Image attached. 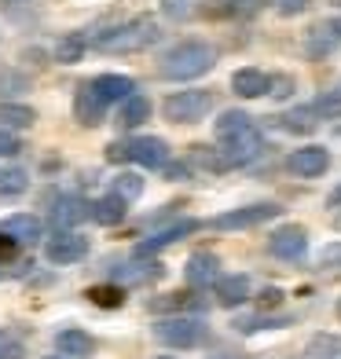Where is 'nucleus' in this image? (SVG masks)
I'll list each match as a JSON object with an SVG mask.
<instances>
[{"mask_svg":"<svg viewBox=\"0 0 341 359\" xmlns=\"http://www.w3.org/2000/svg\"><path fill=\"white\" fill-rule=\"evenodd\" d=\"M232 92L239 100H261V95L272 92V77L257 67H242V70L232 74Z\"/></svg>","mask_w":341,"mask_h":359,"instance_id":"nucleus-15","label":"nucleus"},{"mask_svg":"<svg viewBox=\"0 0 341 359\" xmlns=\"http://www.w3.org/2000/svg\"><path fill=\"white\" fill-rule=\"evenodd\" d=\"M37 121V114H34V107H22V103H0V125L4 128H29Z\"/></svg>","mask_w":341,"mask_h":359,"instance_id":"nucleus-25","label":"nucleus"},{"mask_svg":"<svg viewBox=\"0 0 341 359\" xmlns=\"http://www.w3.org/2000/svg\"><path fill=\"white\" fill-rule=\"evenodd\" d=\"M85 48H88V41L81 34H62L55 41V62L59 67H74V62L85 59Z\"/></svg>","mask_w":341,"mask_h":359,"instance_id":"nucleus-23","label":"nucleus"},{"mask_svg":"<svg viewBox=\"0 0 341 359\" xmlns=\"http://www.w3.org/2000/svg\"><path fill=\"white\" fill-rule=\"evenodd\" d=\"M4 88H26V77H15V74H0V92Z\"/></svg>","mask_w":341,"mask_h":359,"instance_id":"nucleus-41","label":"nucleus"},{"mask_svg":"<svg viewBox=\"0 0 341 359\" xmlns=\"http://www.w3.org/2000/svg\"><path fill=\"white\" fill-rule=\"evenodd\" d=\"M92 217V205L85 198H77V194H59V198L52 202V224L55 231H70V227H77L81 220Z\"/></svg>","mask_w":341,"mask_h":359,"instance_id":"nucleus-12","label":"nucleus"},{"mask_svg":"<svg viewBox=\"0 0 341 359\" xmlns=\"http://www.w3.org/2000/svg\"><path fill=\"white\" fill-rule=\"evenodd\" d=\"M114 194L125 202H136L143 194V176L140 172H118V180H114Z\"/></svg>","mask_w":341,"mask_h":359,"instance_id":"nucleus-31","label":"nucleus"},{"mask_svg":"<svg viewBox=\"0 0 341 359\" xmlns=\"http://www.w3.org/2000/svg\"><path fill=\"white\" fill-rule=\"evenodd\" d=\"M118 125L121 128H136V125H143V121H147L151 118V100H147V95H140V92H133V95H128V100L121 103V114H118Z\"/></svg>","mask_w":341,"mask_h":359,"instance_id":"nucleus-22","label":"nucleus"},{"mask_svg":"<svg viewBox=\"0 0 341 359\" xmlns=\"http://www.w3.org/2000/svg\"><path fill=\"white\" fill-rule=\"evenodd\" d=\"M217 103V95L213 92H206V88H187V92H173L169 100H166V118L173 125H194V121H202L209 110H213Z\"/></svg>","mask_w":341,"mask_h":359,"instance_id":"nucleus-4","label":"nucleus"},{"mask_svg":"<svg viewBox=\"0 0 341 359\" xmlns=\"http://www.w3.org/2000/svg\"><path fill=\"white\" fill-rule=\"evenodd\" d=\"M286 165H290V172L301 176V180H316V176H323L330 169V151H327V147H301V151L290 154Z\"/></svg>","mask_w":341,"mask_h":359,"instance_id":"nucleus-11","label":"nucleus"},{"mask_svg":"<svg viewBox=\"0 0 341 359\" xmlns=\"http://www.w3.org/2000/svg\"><path fill=\"white\" fill-rule=\"evenodd\" d=\"M319 352H327L323 359H341V337H316L308 345V355H319Z\"/></svg>","mask_w":341,"mask_h":359,"instance_id":"nucleus-35","label":"nucleus"},{"mask_svg":"<svg viewBox=\"0 0 341 359\" xmlns=\"http://www.w3.org/2000/svg\"><path fill=\"white\" fill-rule=\"evenodd\" d=\"M74 118L85 125V128L103 125V118H107V100H103V95L95 92L92 85H81L77 95H74Z\"/></svg>","mask_w":341,"mask_h":359,"instance_id":"nucleus-14","label":"nucleus"},{"mask_svg":"<svg viewBox=\"0 0 341 359\" xmlns=\"http://www.w3.org/2000/svg\"><path fill=\"white\" fill-rule=\"evenodd\" d=\"M319 268H341V242H327L319 250Z\"/></svg>","mask_w":341,"mask_h":359,"instance_id":"nucleus-37","label":"nucleus"},{"mask_svg":"<svg viewBox=\"0 0 341 359\" xmlns=\"http://www.w3.org/2000/svg\"><path fill=\"white\" fill-rule=\"evenodd\" d=\"M283 209L275 202H257V205H242V209H227V213L213 217L209 227H217V231H246V227H257L272 217H279Z\"/></svg>","mask_w":341,"mask_h":359,"instance_id":"nucleus-5","label":"nucleus"},{"mask_svg":"<svg viewBox=\"0 0 341 359\" xmlns=\"http://www.w3.org/2000/svg\"><path fill=\"white\" fill-rule=\"evenodd\" d=\"M15 246H19V242H15V238H8V235L0 238V260H8V257L15 253Z\"/></svg>","mask_w":341,"mask_h":359,"instance_id":"nucleus-42","label":"nucleus"},{"mask_svg":"<svg viewBox=\"0 0 341 359\" xmlns=\"http://www.w3.org/2000/svg\"><path fill=\"white\" fill-rule=\"evenodd\" d=\"M55 352L67 355V359H85V355L95 352V337L85 334V330H77V326H67V330L55 334Z\"/></svg>","mask_w":341,"mask_h":359,"instance_id":"nucleus-17","label":"nucleus"},{"mask_svg":"<svg viewBox=\"0 0 341 359\" xmlns=\"http://www.w3.org/2000/svg\"><path fill=\"white\" fill-rule=\"evenodd\" d=\"M158 37H161V29H158V22L151 19V15H136V19H128L121 26L103 29V34L92 41V48H100V52H107V55H133V52L151 48Z\"/></svg>","mask_w":341,"mask_h":359,"instance_id":"nucleus-1","label":"nucleus"},{"mask_svg":"<svg viewBox=\"0 0 341 359\" xmlns=\"http://www.w3.org/2000/svg\"><path fill=\"white\" fill-rule=\"evenodd\" d=\"M151 312H184V308H199V301L191 297V293H161V297H154L151 304Z\"/></svg>","mask_w":341,"mask_h":359,"instance_id":"nucleus-29","label":"nucleus"},{"mask_svg":"<svg viewBox=\"0 0 341 359\" xmlns=\"http://www.w3.org/2000/svg\"><path fill=\"white\" fill-rule=\"evenodd\" d=\"M22 151V140L11 133V128L0 125V158H11V154H19Z\"/></svg>","mask_w":341,"mask_h":359,"instance_id":"nucleus-36","label":"nucleus"},{"mask_svg":"<svg viewBox=\"0 0 341 359\" xmlns=\"http://www.w3.org/2000/svg\"><path fill=\"white\" fill-rule=\"evenodd\" d=\"M128 158L143 169H166L169 165V143L161 136H140L128 143Z\"/></svg>","mask_w":341,"mask_h":359,"instance_id":"nucleus-10","label":"nucleus"},{"mask_svg":"<svg viewBox=\"0 0 341 359\" xmlns=\"http://www.w3.org/2000/svg\"><path fill=\"white\" fill-rule=\"evenodd\" d=\"M250 125H253L250 114H242V110H224L220 121H217V140H227V136H235V133H242V128H250Z\"/></svg>","mask_w":341,"mask_h":359,"instance_id":"nucleus-30","label":"nucleus"},{"mask_svg":"<svg viewBox=\"0 0 341 359\" xmlns=\"http://www.w3.org/2000/svg\"><path fill=\"white\" fill-rule=\"evenodd\" d=\"M316 110H319V118H341V85H334L330 92H323L316 100Z\"/></svg>","mask_w":341,"mask_h":359,"instance_id":"nucleus-33","label":"nucleus"},{"mask_svg":"<svg viewBox=\"0 0 341 359\" xmlns=\"http://www.w3.org/2000/svg\"><path fill=\"white\" fill-rule=\"evenodd\" d=\"M187 165L206 169V172H224V169H232V165H227V158H224V151H217V147H202V143H194L191 151H187Z\"/></svg>","mask_w":341,"mask_h":359,"instance_id":"nucleus-21","label":"nucleus"},{"mask_svg":"<svg viewBox=\"0 0 341 359\" xmlns=\"http://www.w3.org/2000/svg\"><path fill=\"white\" fill-rule=\"evenodd\" d=\"M327 205H330V209H341V184H337V187L327 194Z\"/></svg>","mask_w":341,"mask_h":359,"instance_id":"nucleus-43","label":"nucleus"},{"mask_svg":"<svg viewBox=\"0 0 341 359\" xmlns=\"http://www.w3.org/2000/svg\"><path fill=\"white\" fill-rule=\"evenodd\" d=\"M217 359H227V355H217Z\"/></svg>","mask_w":341,"mask_h":359,"instance_id":"nucleus-46","label":"nucleus"},{"mask_svg":"<svg viewBox=\"0 0 341 359\" xmlns=\"http://www.w3.org/2000/svg\"><path fill=\"white\" fill-rule=\"evenodd\" d=\"M158 359H173V355H158Z\"/></svg>","mask_w":341,"mask_h":359,"instance_id":"nucleus-45","label":"nucleus"},{"mask_svg":"<svg viewBox=\"0 0 341 359\" xmlns=\"http://www.w3.org/2000/svg\"><path fill=\"white\" fill-rule=\"evenodd\" d=\"M290 92H294V81H290V77H272V92H268V95H275V100H286Z\"/></svg>","mask_w":341,"mask_h":359,"instance_id":"nucleus-39","label":"nucleus"},{"mask_svg":"<svg viewBox=\"0 0 341 359\" xmlns=\"http://www.w3.org/2000/svg\"><path fill=\"white\" fill-rule=\"evenodd\" d=\"M0 235L15 238L19 246H34L37 238H44V224L34 213H15V217H8L4 224H0Z\"/></svg>","mask_w":341,"mask_h":359,"instance_id":"nucleus-16","label":"nucleus"},{"mask_svg":"<svg viewBox=\"0 0 341 359\" xmlns=\"http://www.w3.org/2000/svg\"><path fill=\"white\" fill-rule=\"evenodd\" d=\"M194 4H199V0H161V11H166L173 22H187L191 15L199 11Z\"/></svg>","mask_w":341,"mask_h":359,"instance_id":"nucleus-34","label":"nucleus"},{"mask_svg":"<svg viewBox=\"0 0 341 359\" xmlns=\"http://www.w3.org/2000/svg\"><path fill=\"white\" fill-rule=\"evenodd\" d=\"M154 341H161V345L169 348H194L206 341V323L199 316H166L154 323Z\"/></svg>","mask_w":341,"mask_h":359,"instance_id":"nucleus-3","label":"nucleus"},{"mask_svg":"<svg viewBox=\"0 0 341 359\" xmlns=\"http://www.w3.org/2000/svg\"><path fill=\"white\" fill-rule=\"evenodd\" d=\"M217 67V48L206 44V41H184L169 48L166 55H161V67L158 74L166 81H194Z\"/></svg>","mask_w":341,"mask_h":359,"instance_id":"nucleus-2","label":"nucleus"},{"mask_svg":"<svg viewBox=\"0 0 341 359\" xmlns=\"http://www.w3.org/2000/svg\"><path fill=\"white\" fill-rule=\"evenodd\" d=\"M110 279H114V283H125V286H136V283H154V279H161V264H158V260H143V257H136L133 264L114 268Z\"/></svg>","mask_w":341,"mask_h":359,"instance_id":"nucleus-18","label":"nucleus"},{"mask_svg":"<svg viewBox=\"0 0 341 359\" xmlns=\"http://www.w3.org/2000/svg\"><path fill=\"white\" fill-rule=\"evenodd\" d=\"M29 187V172L19 165L0 169V198H19V194Z\"/></svg>","mask_w":341,"mask_h":359,"instance_id":"nucleus-26","label":"nucleus"},{"mask_svg":"<svg viewBox=\"0 0 341 359\" xmlns=\"http://www.w3.org/2000/svg\"><path fill=\"white\" fill-rule=\"evenodd\" d=\"M268 253L272 257H279V260H301L308 253V231L301 224H283V227H275L272 238H268Z\"/></svg>","mask_w":341,"mask_h":359,"instance_id":"nucleus-8","label":"nucleus"},{"mask_svg":"<svg viewBox=\"0 0 341 359\" xmlns=\"http://www.w3.org/2000/svg\"><path fill=\"white\" fill-rule=\"evenodd\" d=\"M92 88L100 92L107 103H125L128 95L136 92V81L125 77V74H100V77H92Z\"/></svg>","mask_w":341,"mask_h":359,"instance_id":"nucleus-19","label":"nucleus"},{"mask_svg":"<svg viewBox=\"0 0 341 359\" xmlns=\"http://www.w3.org/2000/svg\"><path fill=\"white\" fill-rule=\"evenodd\" d=\"M85 253H88V238H85V235H77V231H55L52 238L44 242L48 264H59V268L85 260Z\"/></svg>","mask_w":341,"mask_h":359,"instance_id":"nucleus-7","label":"nucleus"},{"mask_svg":"<svg viewBox=\"0 0 341 359\" xmlns=\"http://www.w3.org/2000/svg\"><path fill=\"white\" fill-rule=\"evenodd\" d=\"M85 297H88L92 304H100V308H121V304H125V293H121L118 283H114V286H92Z\"/></svg>","mask_w":341,"mask_h":359,"instance_id":"nucleus-32","label":"nucleus"},{"mask_svg":"<svg viewBox=\"0 0 341 359\" xmlns=\"http://www.w3.org/2000/svg\"><path fill=\"white\" fill-rule=\"evenodd\" d=\"M265 0H213V11L224 19H250V15L261 11Z\"/></svg>","mask_w":341,"mask_h":359,"instance_id":"nucleus-27","label":"nucleus"},{"mask_svg":"<svg viewBox=\"0 0 341 359\" xmlns=\"http://www.w3.org/2000/svg\"><path fill=\"white\" fill-rule=\"evenodd\" d=\"M220 151L227 158V165H250V161H257L265 154V140L257 133V125H250V128H242V133L220 140Z\"/></svg>","mask_w":341,"mask_h":359,"instance_id":"nucleus-6","label":"nucleus"},{"mask_svg":"<svg viewBox=\"0 0 341 359\" xmlns=\"http://www.w3.org/2000/svg\"><path fill=\"white\" fill-rule=\"evenodd\" d=\"M184 279H187V286H194V290H206V286H213L217 279H220V260H217V253H191L187 257V264H184Z\"/></svg>","mask_w":341,"mask_h":359,"instance_id":"nucleus-13","label":"nucleus"},{"mask_svg":"<svg viewBox=\"0 0 341 359\" xmlns=\"http://www.w3.org/2000/svg\"><path fill=\"white\" fill-rule=\"evenodd\" d=\"M0 359H22V345L19 341H8V345L0 341Z\"/></svg>","mask_w":341,"mask_h":359,"instance_id":"nucleus-40","label":"nucleus"},{"mask_svg":"<svg viewBox=\"0 0 341 359\" xmlns=\"http://www.w3.org/2000/svg\"><path fill=\"white\" fill-rule=\"evenodd\" d=\"M337 312H341V304H337Z\"/></svg>","mask_w":341,"mask_h":359,"instance_id":"nucleus-47","label":"nucleus"},{"mask_svg":"<svg viewBox=\"0 0 341 359\" xmlns=\"http://www.w3.org/2000/svg\"><path fill=\"white\" fill-rule=\"evenodd\" d=\"M246 301H250V279H246V275H220V279H217V304L239 308Z\"/></svg>","mask_w":341,"mask_h":359,"instance_id":"nucleus-20","label":"nucleus"},{"mask_svg":"<svg viewBox=\"0 0 341 359\" xmlns=\"http://www.w3.org/2000/svg\"><path fill=\"white\" fill-rule=\"evenodd\" d=\"M199 220H176V224H169V227H158V231H151L147 238H140L136 242V257H154V253H161L166 246H173V242H180V238H187V235H194L199 231Z\"/></svg>","mask_w":341,"mask_h":359,"instance_id":"nucleus-9","label":"nucleus"},{"mask_svg":"<svg viewBox=\"0 0 341 359\" xmlns=\"http://www.w3.org/2000/svg\"><path fill=\"white\" fill-rule=\"evenodd\" d=\"M319 118V110L316 107H301V110H290L286 118H283V128L286 133H316V121Z\"/></svg>","mask_w":341,"mask_h":359,"instance_id":"nucleus-28","label":"nucleus"},{"mask_svg":"<svg viewBox=\"0 0 341 359\" xmlns=\"http://www.w3.org/2000/svg\"><path fill=\"white\" fill-rule=\"evenodd\" d=\"M272 4H275V11H279V15L294 19V15H301L308 4H312V0H272Z\"/></svg>","mask_w":341,"mask_h":359,"instance_id":"nucleus-38","label":"nucleus"},{"mask_svg":"<svg viewBox=\"0 0 341 359\" xmlns=\"http://www.w3.org/2000/svg\"><path fill=\"white\" fill-rule=\"evenodd\" d=\"M44 359H67V355H59V352H55V355H44Z\"/></svg>","mask_w":341,"mask_h":359,"instance_id":"nucleus-44","label":"nucleus"},{"mask_svg":"<svg viewBox=\"0 0 341 359\" xmlns=\"http://www.w3.org/2000/svg\"><path fill=\"white\" fill-rule=\"evenodd\" d=\"M125 205H128V202L118 198V194L110 191L107 198H100V202L92 205V220H95V224H107V227H110V224H121V220H125Z\"/></svg>","mask_w":341,"mask_h":359,"instance_id":"nucleus-24","label":"nucleus"},{"mask_svg":"<svg viewBox=\"0 0 341 359\" xmlns=\"http://www.w3.org/2000/svg\"><path fill=\"white\" fill-rule=\"evenodd\" d=\"M0 341H4V337H0Z\"/></svg>","mask_w":341,"mask_h":359,"instance_id":"nucleus-48","label":"nucleus"}]
</instances>
